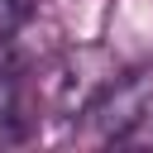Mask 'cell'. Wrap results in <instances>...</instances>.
<instances>
[{"instance_id": "obj_5", "label": "cell", "mask_w": 153, "mask_h": 153, "mask_svg": "<svg viewBox=\"0 0 153 153\" xmlns=\"http://www.w3.org/2000/svg\"><path fill=\"white\" fill-rule=\"evenodd\" d=\"M14 72V48H10V38L0 33V76H10Z\"/></svg>"}, {"instance_id": "obj_1", "label": "cell", "mask_w": 153, "mask_h": 153, "mask_svg": "<svg viewBox=\"0 0 153 153\" xmlns=\"http://www.w3.org/2000/svg\"><path fill=\"white\" fill-rule=\"evenodd\" d=\"M91 129L110 143H124L134 139L148 120H153V67H139V72H120L86 110Z\"/></svg>"}, {"instance_id": "obj_6", "label": "cell", "mask_w": 153, "mask_h": 153, "mask_svg": "<svg viewBox=\"0 0 153 153\" xmlns=\"http://www.w3.org/2000/svg\"><path fill=\"white\" fill-rule=\"evenodd\" d=\"M143 139H153V120H148V134H143Z\"/></svg>"}, {"instance_id": "obj_2", "label": "cell", "mask_w": 153, "mask_h": 153, "mask_svg": "<svg viewBox=\"0 0 153 153\" xmlns=\"http://www.w3.org/2000/svg\"><path fill=\"white\" fill-rule=\"evenodd\" d=\"M115 76H120V67H115V57H110L105 48H76V53H67V57L53 67V76H48V100H53V110H62V115H86L91 100H96Z\"/></svg>"}, {"instance_id": "obj_4", "label": "cell", "mask_w": 153, "mask_h": 153, "mask_svg": "<svg viewBox=\"0 0 153 153\" xmlns=\"http://www.w3.org/2000/svg\"><path fill=\"white\" fill-rule=\"evenodd\" d=\"M33 10H38V0H0V33H5V38L19 33V29L33 19Z\"/></svg>"}, {"instance_id": "obj_3", "label": "cell", "mask_w": 153, "mask_h": 153, "mask_svg": "<svg viewBox=\"0 0 153 153\" xmlns=\"http://www.w3.org/2000/svg\"><path fill=\"white\" fill-rule=\"evenodd\" d=\"M29 134L24 115H19V96H14V81L0 76V143H19Z\"/></svg>"}]
</instances>
